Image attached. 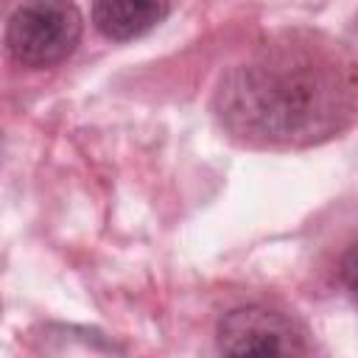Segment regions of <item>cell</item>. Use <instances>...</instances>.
<instances>
[{
  "label": "cell",
  "mask_w": 358,
  "mask_h": 358,
  "mask_svg": "<svg viewBox=\"0 0 358 358\" xmlns=\"http://www.w3.org/2000/svg\"><path fill=\"white\" fill-rule=\"evenodd\" d=\"M338 280L352 302H358V241L350 243L338 260Z\"/></svg>",
  "instance_id": "obj_5"
},
{
  "label": "cell",
  "mask_w": 358,
  "mask_h": 358,
  "mask_svg": "<svg viewBox=\"0 0 358 358\" xmlns=\"http://www.w3.org/2000/svg\"><path fill=\"white\" fill-rule=\"evenodd\" d=\"M213 109L241 143L310 145L358 115V67L319 34H285L221 76Z\"/></svg>",
  "instance_id": "obj_1"
},
{
  "label": "cell",
  "mask_w": 358,
  "mask_h": 358,
  "mask_svg": "<svg viewBox=\"0 0 358 358\" xmlns=\"http://www.w3.org/2000/svg\"><path fill=\"white\" fill-rule=\"evenodd\" d=\"M215 347L221 358H305L308 352L302 327L260 302L227 310L215 324Z\"/></svg>",
  "instance_id": "obj_3"
},
{
  "label": "cell",
  "mask_w": 358,
  "mask_h": 358,
  "mask_svg": "<svg viewBox=\"0 0 358 358\" xmlns=\"http://www.w3.org/2000/svg\"><path fill=\"white\" fill-rule=\"evenodd\" d=\"M171 14L168 3L157 0H103L90 8L92 25L115 42H129L157 28Z\"/></svg>",
  "instance_id": "obj_4"
},
{
  "label": "cell",
  "mask_w": 358,
  "mask_h": 358,
  "mask_svg": "<svg viewBox=\"0 0 358 358\" xmlns=\"http://www.w3.org/2000/svg\"><path fill=\"white\" fill-rule=\"evenodd\" d=\"M81 39V14L73 3H25L6 22V48L22 67H53Z\"/></svg>",
  "instance_id": "obj_2"
}]
</instances>
